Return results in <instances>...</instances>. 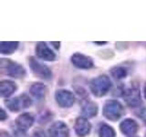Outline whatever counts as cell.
<instances>
[{
	"label": "cell",
	"mask_w": 146,
	"mask_h": 137,
	"mask_svg": "<svg viewBox=\"0 0 146 137\" xmlns=\"http://www.w3.org/2000/svg\"><path fill=\"white\" fill-rule=\"evenodd\" d=\"M31 102H32L29 99V97H27L25 94L20 95L16 98H13L11 100H6V104L7 108L12 112H18L24 108H27L29 106H30Z\"/></svg>",
	"instance_id": "4"
},
{
	"label": "cell",
	"mask_w": 146,
	"mask_h": 137,
	"mask_svg": "<svg viewBox=\"0 0 146 137\" xmlns=\"http://www.w3.org/2000/svg\"><path fill=\"white\" fill-rule=\"evenodd\" d=\"M124 99L126 102L130 105L131 107H136L141 104V95L140 90L137 88H131L127 90L124 92Z\"/></svg>",
	"instance_id": "7"
},
{
	"label": "cell",
	"mask_w": 146,
	"mask_h": 137,
	"mask_svg": "<svg viewBox=\"0 0 146 137\" xmlns=\"http://www.w3.org/2000/svg\"><path fill=\"white\" fill-rule=\"evenodd\" d=\"M29 65L33 73L38 78L44 80H49L51 78L52 73L49 68L47 66H45L44 64H41L38 61H36L34 58H30Z\"/></svg>",
	"instance_id": "5"
},
{
	"label": "cell",
	"mask_w": 146,
	"mask_h": 137,
	"mask_svg": "<svg viewBox=\"0 0 146 137\" xmlns=\"http://www.w3.org/2000/svg\"><path fill=\"white\" fill-rule=\"evenodd\" d=\"M103 114L111 121H117L123 114V107L117 100H109L103 108Z\"/></svg>",
	"instance_id": "3"
},
{
	"label": "cell",
	"mask_w": 146,
	"mask_h": 137,
	"mask_svg": "<svg viewBox=\"0 0 146 137\" xmlns=\"http://www.w3.org/2000/svg\"><path fill=\"white\" fill-rule=\"evenodd\" d=\"M0 68H1L2 73L8 76H11L13 78H22L26 74V71L22 66L10 61V59H1Z\"/></svg>",
	"instance_id": "1"
},
{
	"label": "cell",
	"mask_w": 146,
	"mask_h": 137,
	"mask_svg": "<svg viewBox=\"0 0 146 137\" xmlns=\"http://www.w3.org/2000/svg\"><path fill=\"white\" fill-rule=\"evenodd\" d=\"M120 128L122 134L130 136L133 135L137 132V130H138V124H137L135 121L131 120V119H126V120H124L121 123Z\"/></svg>",
	"instance_id": "13"
},
{
	"label": "cell",
	"mask_w": 146,
	"mask_h": 137,
	"mask_svg": "<svg viewBox=\"0 0 146 137\" xmlns=\"http://www.w3.org/2000/svg\"><path fill=\"white\" fill-rule=\"evenodd\" d=\"M0 137H10V136L8 135L7 132L2 131V132H1V135H0Z\"/></svg>",
	"instance_id": "22"
},
{
	"label": "cell",
	"mask_w": 146,
	"mask_h": 137,
	"mask_svg": "<svg viewBox=\"0 0 146 137\" xmlns=\"http://www.w3.org/2000/svg\"><path fill=\"white\" fill-rule=\"evenodd\" d=\"M34 118L29 113H23L17 119V126L21 132H26L33 124Z\"/></svg>",
	"instance_id": "11"
},
{
	"label": "cell",
	"mask_w": 146,
	"mask_h": 137,
	"mask_svg": "<svg viewBox=\"0 0 146 137\" xmlns=\"http://www.w3.org/2000/svg\"><path fill=\"white\" fill-rule=\"evenodd\" d=\"M140 116L141 117V119H143L144 122H146V109H143V111L141 112Z\"/></svg>",
	"instance_id": "20"
},
{
	"label": "cell",
	"mask_w": 146,
	"mask_h": 137,
	"mask_svg": "<svg viewBox=\"0 0 146 137\" xmlns=\"http://www.w3.org/2000/svg\"><path fill=\"white\" fill-rule=\"evenodd\" d=\"M36 56L38 58L44 59V61H51L55 59V54L50 49L47 44L44 43V42H39L36 48Z\"/></svg>",
	"instance_id": "8"
},
{
	"label": "cell",
	"mask_w": 146,
	"mask_h": 137,
	"mask_svg": "<svg viewBox=\"0 0 146 137\" xmlns=\"http://www.w3.org/2000/svg\"><path fill=\"white\" fill-rule=\"evenodd\" d=\"M75 131L79 136H85L90 131V123L85 118H78L75 122Z\"/></svg>",
	"instance_id": "12"
},
{
	"label": "cell",
	"mask_w": 146,
	"mask_h": 137,
	"mask_svg": "<svg viewBox=\"0 0 146 137\" xmlns=\"http://www.w3.org/2000/svg\"><path fill=\"white\" fill-rule=\"evenodd\" d=\"M50 137H68V129L67 125L62 122H57L48 130Z\"/></svg>",
	"instance_id": "10"
},
{
	"label": "cell",
	"mask_w": 146,
	"mask_h": 137,
	"mask_svg": "<svg viewBox=\"0 0 146 137\" xmlns=\"http://www.w3.org/2000/svg\"><path fill=\"white\" fill-rule=\"evenodd\" d=\"M56 100L59 106L61 107H70L75 102V97L70 91L60 90L56 92Z\"/></svg>",
	"instance_id": "6"
},
{
	"label": "cell",
	"mask_w": 146,
	"mask_h": 137,
	"mask_svg": "<svg viewBox=\"0 0 146 137\" xmlns=\"http://www.w3.org/2000/svg\"><path fill=\"white\" fill-rule=\"evenodd\" d=\"M97 112H98V107L94 102H87L83 106V108H82V114H83L85 117H88V118L93 117L97 114Z\"/></svg>",
	"instance_id": "16"
},
{
	"label": "cell",
	"mask_w": 146,
	"mask_h": 137,
	"mask_svg": "<svg viewBox=\"0 0 146 137\" xmlns=\"http://www.w3.org/2000/svg\"><path fill=\"white\" fill-rule=\"evenodd\" d=\"M111 86V82L110 79L105 75H102L94 79L90 83V90L92 93L98 97L103 96L107 93Z\"/></svg>",
	"instance_id": "2"
},
{
	"label": "cell",
	"mask_w": 146,
	"mask_h": 137,
	"mask_svg": "<svg viewBox=\"0 0 146 137\" xmlns=\"http://www.w3.org/2000/svg\"><path fill=\"white\" fill-rule=\"evenodd\" d=\"M71 61L76 67L80 68H90L93 66L92 59L80 53H76L73 55L71 57Z\"/></svg>",
	"instance_id": "9"
},
{
	"label": "cell",
	"mask_w": 146,
	"mask_h": 137,
	"mask_svg": "<svg viewBox=\"0 0 146 137\" xmlns=\"http://www.w3.org/2000/svg\"><path fill=\"white\" fill-rule=\"evenodd\" d=\"M17 46L18 42H5V41H2L0 51L2 54H10L15 51Z\"/></svg>",
	"instance_id": "17"
},
{
	"label": "cell",
	"mask_w": 146,
	"mask_h": 137,
	"mask_svg": "<svg viewBox=\"0 0 146 137\" xmlns=\"http://www.w3.org/2000/svg\"><path fill=\"white\" fill-rule=\"evenodd\" d=\"M51 44L54 45L55 47H56V49H58V47H59V42H52Z\"/></svg>",
	"instance_id": "24"
},
{
	"label": "cell",
	"mask_w": 146,
	"mask_h": 137,
	"mask_svg": "<svg viewBox=\"0 0 146 137\" xmlns=\"http://www.w3.org/2000/svg\"><path fill=\"white\" fill-rule=\"evenodd\" d=\"M16 84L9 80H3L0 83V90L3 97H8L16 90Z\"/></svg>",
	"instance_id": "14"
},
{
	"label": "cell",
	"mask_w": 146,
	"mask_h": 137,
	"mask_svg": "<svg viewBox=\"0 0 146 137\" xmlns=\"http://www.w3.org/2000/svg\"><path fill=\"white\" fill-rule=\"evenodd\" d=\"M31 94L36 99H42L46 93V87L42 83H35L30 87Z\"/></svg>",
	"instance_id": "15"
},
{
	"label": "cell",
	"mask_w": 146,
	"mask_h": 137,
	"mask_svg": "<svg viewBox=\"0 0 146 137\" xmlns=\"http://www.w3.org/2000/svg\"><path fill=\"white\" fill-rule=\"evenodd\" d=\"M145 137H146V136H145Z\"/></svg>",
	"instance_id": "26"
},
{
	"label": "cell",
	"mask_w": 146,
	"mask_h": 137,
	"mask_svg": "<svg viewBox=\"0 0 146 137\" xmlns=\"http://www.w3.org/2000/svg\"><path fill=\"white\" fill-rule=\"evenodd\" d=\"M32 137H46V136L42 132H35L34 135Z\"/></svg>",
	"instance_id": "21"
},
{
	"label": "cell",
	"mask_w": 146,
	"mask_h": 137,
	"mask_svg": "<svg viewBox=\"0 0 146 137\" xmlns=\"http://www.w3.org/2000/svg\"><path fill=\"white\" fill-rule=\"evenodd\" d=\"M5 116H6V114H5L4 110H1V120H4V119H5Z\"/></svg>",
	"instance_id": "23"
},
{
	"label": "cell",
	"mask_w": 146,
	"mask_h": 137,
	"mask_svg": "<svg viewBox=\"0 0 146 137\" xmlns=\"http://www.w3.org/2000/svg\"><path fill=\"white\" fill-rule=\"evenodd\" d=\"M111 73L114 78H116V79H122V78H124L127 74L125 68H121V67L113 68L111 70Z\"/></svg>",
	"instance_id": "19"
},
{
	"label": "cell",
	"mask_w": 146,
	"mask_h": 137,
	"mask_svg": "<svg viewBox=\"0 0 146 137\" xmlns=\"http://www.w3.org/2000/svg\"><path fill=\"white\" fill-rule=\"evenodd\" d=\"M144 95H145V98H146V85H145V88H144Z\"/></svg>",
	"instance_id": "25"
},
{
	"label": "cell",
	"mask_w": 146,
	"mask_h": 137,
	"mask_svg": "<svg viewBox=\"0 0 146 137\" xmlns=\"http://www.w3.org/2000/svg\"><path fill=\"white\" fill-rule=\"evenodd\" d=\"M100 137H115V132L111 126L102 124L100 129Z\"/></svg>",
	"instance_id": "18"
}]
</instances>
